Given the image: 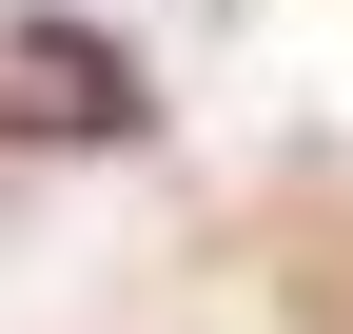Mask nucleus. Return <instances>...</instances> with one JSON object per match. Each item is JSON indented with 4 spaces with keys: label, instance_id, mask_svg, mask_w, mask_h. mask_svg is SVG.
<instances>
[{
    "label": "nucleus",
    "instance_id": "obj_1",
    "mask_svg": "<svg viewBox=\"0 0 353 334\" xmlns=\"http://www.w3.org/2000/svg\"><path fill=\"white\" fill-rule=\"evenodd\" d=\"M0 118H20V138H138V59H118L99 20H0Z\"/></svg>",
    "mask_w": 353,
    "mask_h": 334
}]
</instances>
